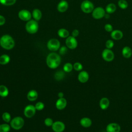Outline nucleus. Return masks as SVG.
<instances>
[{"instance_id": "obj_17", "label": "nucleus", "mask_w": 132, "mask_h": 132, "mask_svg": "<svg viewBox=\"0 0 132 132\" xmlns=\"http://www.w3.org/2000/svg\"><path fill=\"white\" fill-rule=\"evenodd\" d=\"M109 104H110V102L109 99L105 97H102L100 100L99 102L100 107L102 110H105L107 109V108L109 106Z\"/></svg>"}, {"instance_id": "obj_29", "label": "nucleus", "mask_w": 132, "mask_h": 132, "mask_svg": "<svg viewBox=\"0 0 132 132\" xmlns=\"http://www.w3.org/2000/svg\"><path fill=\"white\" fill-rule=\"evenodd\" d=\"M55 78L57 80H60L63 78L64 77V73L62 71H59L57 72L55 74Z\"/></svg>"}, {"instance_id": "obj_11", "label": "nucleus", "mask_w": 132, "mask_h": 132, "mask_svg": "<svg viewBox=\"0 0 132 132\" xmlns=\"http://www.w3.org/2000/svg\"><path fill=\"white\" fill-rule=\"evenodd\" d=\"M36 109L35 106L32 105H29L27 106L24 110V113L26 117L30 118L32 117L36 113Z\"/></svg>"}, {"instance_id": "obj_31", "label": "nucleus", "mask_w": 132, "mask_h": 132, "mask_svg": "<svg viewBox=\"0 0 132 132\" xmlns=\"http://www.w3.org/2000/svg\"><path fill=\"white\" fill-rule=\"evenodd\" d=\"M73 68V65L71 63H66L63 66V70L65 72H70Z\"/></svg>"}, {"instance_id": "obj_34", "label": "nucleus", "mask_w": 132, "mask_h": 132, "mask_svg": "<svg viewBox=\"0 0 132 132\" xmlns=\"http://www.w3.org/2000/svg\"><path fill=\"white\" fill-rule=\"evenodd\" d=\"M82 65L80 62H75L73 64V68L74 69V70L77 71L81 70L82 69Z\"/></svg>"}, {"instance_id": "obj_41", "label": "nucleus", "mask_w": 132, "mask_h": 132, "mask_svg": "<svg viewBox=\"0 0 132 132\" xmlns=\"http://www.w3.org/2000/svg\"><path fill=\"white\" fill-rule=\"evenodd\" d=\"M58 96L59 98H62L63 96V93L62 92H59V93H58Z\"/></svg>"}, {"instance_id": "obj_2", "label": "nucleus", "mask_w": 132, "mask_h": 132, "mask_svg": "<svg viewBox=\"0 0 132 132\" xmlns=\"http://www.w3.org/2000/svg\"><path fill=\"white\" fill-rule=\"evenodd\" d=\"M15 45V42L13 38L9 35H4L0 38L1 46L7 50L13 48Z\"/></svg>"}, {"instance_id": "obj_10", "label": "nucleus", "mask_w": 132, "mask_h": 132, "mask_svg": "<svg viewBox=\"0 0 132 132\" xmlns=\"http://www.w3.org/2000/svg\"><path fill=\"white\" fill-rule=\"evenodd\" d=\"M18 16L20 20L27 22L31 20L32 15L29 11L26 9H22L19 12Z\"/></svg>"}, {"instance_id": "obj_35", "label": "nucleus", "mask_w": 132, "mask_h": 132, "mask_svg": "<svg viewBox=\"0 0 132 132\" xmlns=\"http://www.w3.org/2000/svg\"><path fill=\"white\" fill-rule=\"evenodd\" d=\"M44 107V105L42 102H39L36 103L35 105V108L37 110H42Z\"/></svg>"}, {"instance_id": "obj_42", "label": "nucleus", "mask_w": 132, "mask_h": 132, "mask_svg": "<svg viewBox=\"0 0 132 132\" xmlns=\"http://www.w3.org/2000/svg\"><path fill=\"white\" fill-rule=\"evenodd\" d=\"M104 17H105L106 19H109V18H110V15H109V14L108 13H107V14H106V13H105Z\"/></svg>"}, {"instance_id": "obj_43", "label": "nucleus", "mask_w": 132, "mask_h": 132, "mask_svg": "<svg viewBox=\"0 0 132 132\" xmlns=\"http://www.w3.org/2000/svg\"><path fill=\"white\" fill-rule=\"evenodd\" d=\"M105 132H107V131H105Z\"/></svg>"}, {"instance_id": "obj_12", "label": "nucleus", "mask_w": 132, "mask_h": 132, "mask_svg": "<svg viewBox=\"0 0 132 132\" xmlns=\"http://www.w3.org/2000/svg\"><path fill=\"white\" fill-rule=\"evenodd\" d=\"M106 130L107 132H120L121 127L118 123H110L107 125Z\"/></svg>"}, {"instance_id": "obj_7", "label": "nucleus", "mask_w": 132, "mask_h": 132, "mask_svg": "<svg viewBox=\"0 0 132 132\" xmlns=\"http://www.w3.org/2000/svg\"><path fill=\"white\" fill-rule=\"evenodd\" d=\"M102 57L103 59L107 62L112 61L114 58V54L111 49L105 48L102 53Z\"/></svg>"}, {"instance_id": "obj_9", "label": "nucleus", "mask_w": 132, "mask_h": 132, "mask_svg": "<svg viewBox=\"0 0 132 132\" xmlns=\"http://www.w3.org/2000/svg\"><path fill=\"white\" fill-rule=\"evenodd\" d=\"M65 44L67 47H68L71 50H74L77 47L78 43L76 38L73 37L72 36H69L66 38Z\"/></svg>"}, {"instance_id": "obj_22", "label": "nucleus", "mask_w": 132, "mask_h": 132, "mask_svg": "<svg viewBox=\"0 0 132 132\" xmlns=\"http://www.w3.org/2000/svg\"><path fill=\"white\" fill-rule=\"evenodd\" d=\"M31 15L35 20L38 21L41 19L42 14L40 10H39V9L36 8L33 10Z\"/></svg>"}, {"instance_id": "obj_8", "label": "nucleus", "mask_w": 132, "mask_h": 132, "mask_svg": "<svg viewBox=\"0 0 132 132\" xmlns=\"http://www.w3.org/2000/svg\"><path fill=\"white\" fill-rule=\"evenodd\" d=\"M105 12L106 11L103 8L101 7H97L94 8L92 12V15L95 19H101L104 17L106 13Z\"/></svg>"}, {"instance_id": "obj_36", "label": "nucleus", "mask_w": 132, "mask_h": 132, "mask_svg": "<svg viewBox=\"0 0 132 132\" xmlns=\"http://www.w3.org/2000/svg\"><path fill=\"white\" fill-rule=\"evenodd\" d=\"M44 123L47 126H52L53 124V120L50 118H47L44 120Z\"/></svg>"}, {"instance_id": "obj_20", "label": "nucleus", "mask_w": 132, "mask_h": 132, "mask_svg": "<svg viewBox=\"0 0 132 132\" xmlns=\"http://www.w3.org/2000/svg\"><path fill=\"white\" fill-rule=\"evenodd\" d=\"M80 124L84 127H89L92 125V120L89 118L84 117L81 119Z\"/></svg>"}, {"instance_id": "obj_26", "label": "nucleus", "mask_w": 132, "mask_h": 132, "mask_svg": "<svg viewBox=\"0 0 132 132\" xmlns=\"http://www.w3.org/2000/svg\"><path fill=\"white\" fill-rule=\"evenodd\" d=\"M9 91L7 87L4 85H0V96L6 97L8 95Z\"/></svg>"}, {"instance_id": "obj_27", "label": "nucleus", "mask_w": 132, "mask_h": 132, "mask_svg": "<svg viewBox=\"0 0 132 132\" xmlns=\"http://www.w3.org/2000/svg\"><path fill=\"white\" fill-rule=\"evenodd\" d=\"M119 7L122 9H125L128 7V3L126 0H119L118 2Z\"/></svg>"}, {"instance_id": "obj_4", "label": "nucleus", "mask_w": 132, "mask_h": 132, "mask_svg": "<svg viewBox=\"0 0 132 132\" xmlns=\"http://www.w3.org/2000/svg\"><path fill=\"white\" fill-rule=\"evenodd\" d=\"M81 10L85 13H90L93 11L94 9V6L93 4L88 1H84L80 5Z\"/></svg>"}, {"instance_id": "obj_21", "label": "nucleus", "mask_w": 132, "mask_h": 132, "mask_svg": "<svg viewBox=\"0 0 132 132\" xmlns=\"http://www.w3.org/2000/svg\"><path fill=\"white\" fill-rule=\"evenodd\" d=\"M38 94L37 92L35 90H31L28 92L27 95V99L30 101H34L37 100Z\"/></svg>"}, {"instance_id": "obj_23", "label": "nucleus", "mask_w": 132, "mask_h": 132, "mask_svg": "<svg viewBox=\"0 0 132 132\" xmlns=\"http://www.w3.org/2000/svg\"><path fill=\"white\" fill-rule=\"evenodd\" d=\"M117 9V7L116 5L113 3H109L108 4L105 9V11L109 14H111L114 13Z\"/></svg>"}, {"instance_id": "obj_39", "label": "nucleus", "mask_w": 132, "mask_h": 132, "mask_svg": "<svg viewBox=\"0 0 132 132\" xmlns=\"http://www.w3.org/2000/svg\"><path fill=\"white\" fill-rule=\"evenodd\" d=\"M79 30L78 29H75L72 32V36L73 37L76 38V37H77L79 35Z\"/></svg>"}, {"instance_id": "obj_1", "label": "nucleus", "mask_w": 132, "mask_h": 132, "mask_svg": "<svg viewBox=\"0 0 132 132\" xmlns=\"http://www.w3.org/2000/svg\"><path fill=\"white\" fill-rule=\"evenodd\" d=\"M46 62L50 68L55 69L59 65L61 62V58L58 54L54 52L51 53L47 55Z\"/></svg>"}, {"instance_id": "obj_32", "label": "nucleus", "mask_w": 132, "mask_h": 132, "mask_svg": "<svg viewBox=\"0 0 132 132\" xmlns=\"http://www.w3.org/2000/svg\"><path fill=\"white\" fill-rule=\"evenodd\" d=\"M2 118L3 119V120L6 122H9L11 120V116L10 114L7 112H4L3 115H2Z\"/></svg>"}, {"instance_id": "obj_30", "label": "nucleus", "mask_w": 132, "mask_h": 132, "mask_svg": "<svg viewBox=\"0 0 132 132\" xmlns=\"http://www.w3.org/2000/svg\"><path fill=\"white\" fill-rule=\"evenodd\" d=\"M10 129V126L7 124L0 125V132H8Z\"/></svg>"}, {"instance_id": "obj_6", "label": "nucleus", "mask_w": 132, "mask_h": 132, "mask_svg": "<svg viewBox=\"0 0 132 132\" xmlns=\"http://www.w3.org/2000/svg\"><path fill=\"white\" fill-rule=\"evenodd\" d=\"M60 43L59 41L57 39H51L47 43V47L48 49L53 52L56 51L60 48Z\"/></svg>"}, {"instance_id": "obj_25", "label": "nucleus", "mask_w": 132, "mask_h": 132, "mask_svg": "<svg viewBox=\"0 0 132 132\" xmlns=\"http://www.w3.org/2000/svg\"><path fill=\"white\" fill-rule=\"evenodd\" d=\"M10 61V57L6 54H3L0 56V64L5 65L9 63Z\"/></svg>"}, {"instance_id": "obj_19", "label": "nucleus", "mask_w": 132, "mask_h": 132, "mask_svg": "<svg viewBox=\"0 0 132 132\" xmlns=\"http://www.w3.org/2000/svg\"><path fill=\"white\" fill-rule=\"evenodd\" d=\"M122 54L125 58H129L132 55V50L129 46H124L122 51Z\"/></svg>"}, {"instance_id": "obj_13", "label": "nucleus", "mask_w": 132, "mask_h": 132, "mask_svg": "<svg viewBox=\"0 0 132 132\" xmlns=\"http://www.w3.org/2000/svg\"><path fill=\"white\" fill-rule=\"evenodd\" d=\"M52 127L55 132H62L65 129L64 124L61 121H56L54 122Z\"/></svg>"}, {"instance_id": "obj_5", "label": "nucleus", "mask_w": 132, "mask_h": 132, "mask_svg": "<svg viewBox=\"0 0 132 132\" xmlns=\"http://www.w3.org/2000/svg\"><path fill=\"white\" fill-rule=\"evenodd\" d=\"M24 119L21 117L14 118L10 122V125L13 129L18 130L21 129L24 125Z\"/></svg>"}, {"instance_id": "obj_14", "label": "nucleus", "mask_w": 132, "mask_h": 132, "mask_svg": "<svg viewBox=\"0 0 132 132\" xmlns=\"http://www.w3.org/2000/svg\"><path fill=\"white\" fill-rule=\"evenodd\" d=\"M68 3L65 0H62L58 3L57 5V10L60 12H64L68 10Z\"/></svg>"}, {"instance_id": "obj_16", "label": "nucleus", "mask_w": 132, "mask_h": 132, "mask_svg": "<svg viewBox=\"0 0 132 132\" xmlns=\"http://www.w3.org/2000/svg\"><path fill=\"white\" fill-rule=\"evenodd\" d=\"M67 104V102L64 98H59L56 103V107L59 110H62L66 107Z\"/></svg>"}, {"instance_id": "obj_15", "label": "nucleus", "mask_w": 132, "mask_h": 132, "mask_svg": "<svg viewBox=\"0 0 132 132\" xmlns=\"http://www.w3.org/2000/svg\"><path fill=\"white\" fill-rule=\"evenodd\" d=\"M89 78V74L87 72L85 71H81L78 75V80L82 83L86 82L88 80Z\"/></svg>"}, {"instance_id": "obj_18", "label": "nucleus", "mask_w": 132, "mask_h": 132, "mask_svg": "<svg viewBox=\"0 0 132 132\" xmlns=\"http://www.w3.org/2000/svg\"><path fill=\"white\" fill-rule=\"evenodd\" d=\"M110 36L113 39L116 40H119L123 38V34L120 30H112L111 32Z\"/></svg>"}, {"instance_id": "obj_40", "label": "nucleus", "mask_w": 132, "mask_h": 132, "mask_svg": "<svg viewBox=\"0 0 132 132\" xmlns=\"http://www.w3.org/2000/svg\"><path fill=\"white\" fill-rule=\"evenodd\" d=\"M6 22V19L5 18V17L0 14V26H2Z\"/></svg>"}, {"instance_id": "obj_3", "label": "nucleus", "mask_w": 132, "mask_h": 132, "mask_svg": "<svg viewBox=\"0 0 132 132\" xmlns=\"http://www.w3.org/2000/svg\"><path fill=\"white\" fill-rule=\"evenodd\" d=\"M39 29L38 23L35 20H30L25 25V29L30 34H36Z\"/></svg>"}, {"instance_id": "obj_37", "label": "nucleus", "mask_w": 132, "mask_h": 132, "mask_svg": "<svg viewBox=\"0 0 132 132\" xmlns=\"http://www.w3.org/2000/svg\"><path fill=\"white\" fill-rule=\"evenodd\" d=\"M104 28L105 30L107 32H111L113 30L112 26L110 24H108V23L105 24L104 26Z\"/></svg>"}, {"instance_id": "obj_33", "label": "nucleus", "mask_w": 132, "mask_h": 132, "mask_svg": "<svg viewBox=\"0 0 132 132\" xmlns=\"http://www.w3.org/2000/svg\"><path fill=\"white\" fill-rule=\"evenodd\" d=\"M105 46L107 48L111 49L114 46V42L111 40H108L106 41L105 43Z\"/></svg>"}, {"instance_id": "obj_28", "label": "nucleus", "mask_w": 132, "mask_h": 132, "mask_svg": "<svg viewBox=\"0 0 132 132\" xmlns=\"http://www.w3.org/2000/svg\"><path fill=\"white\" fill-rule=\"evenodd\" d=\"M16 0H0V3L5 6H12L14 5Z\"/></svg>"}, {"instance_id": "obj_24", "label": "nucleus", "mask_w": 132, "mask_h": 132, "mask_svg": "<svg viewBox=\"0 0 132 132\" xmlns=\"http://www.w3.org/2000/svg\"><path fill=\"white\" fill-rule=\"evenodd\" d=\"M58 35L62 38H67L69 36V31L65 28H60L58 30Z\"/></svg>"}, {"instance_id": "obj_38", "label": "nucleus", "mask_w": 132, "mask_h": 132, "mask_svg": "<svg viewBox=\"0 0 132 132\" xmlns=\"http://www.w3.org/2000/svg\"><path fill=\"white\" fill-rule=\"evenodd\" d=\"M67 51V48L65 46H62L59 48V54L60 55H64Z\"/></svg>"}]
</instances>
